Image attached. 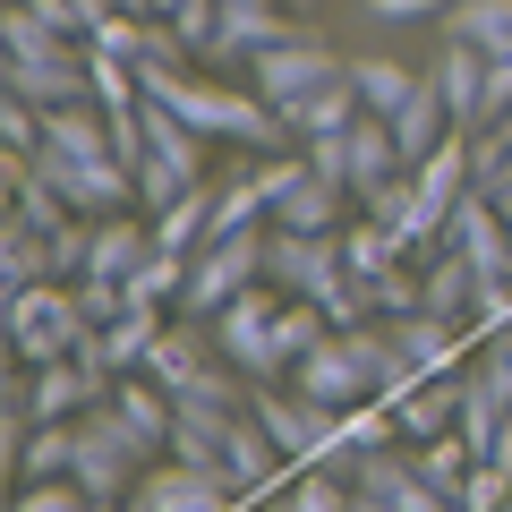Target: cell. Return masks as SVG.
<instances>
[{
	"label": "cell",
	"instance_id": "obj_1",
	"mask_svg": "<svg viewBox=\"0 0 512 512\" xmlns=\"http://www.w3.org/2000/svg\"><path fill=\"white\" fill-rule=\"evenodd\" d=\"M137 77H146V94L171 103L197 137H231V146H248V154L299 146V128L282 120L265 94H239V86H222V77H188V60H171V69H137Z\"/></svg>",
	"mask_w": 512,
	"mask_h": 512
},
{
	"label": "cell",
	"instance_id": "obj_2",
	"mask_svg": "<svg viewBox=\"0 0 512 512\" xmlns=\"http://www.w3.org/2000/svg\"><path fill=\"white\" fill-rule=\"evenodd\" d=\"M265 282L282 299H316L333 325H367L376 316V299L342 265V231H282V222H265Z\"/></svg>",
	"mask_w": 512,
	"mask_h": 512
},
{
	"label": "cell",
	"instance_id": "obj_3",
	"mask_svg": "<svg viewBox=\"0 0 512 512\" xmlns=\"http://www.w3.org/2000/svg\"><path fill=\"white\" fill-rule=\"evenodd\" d=\"M9 359L26 367H52V359H77V342L94 333V316L77 308V282H35V291H9Z\"/></svg>",
	"mask_w": 512,
	"mask_h": 512
},
{
	"label": "cell",
	"instance_id": "obj_4",
	"mask_svg": "<svg viewBox=\"0 0 512 512\" xmlns=\"http://www.w3.org/2000/svg\"><path fill=\"white\" fill-rule=\"evenodd\" d=\"M146 470H154V453L120 427V410H111V402H94L86 419H77V461H69V478L86 487V504H94V512L128 504V487H137Z\"/></svg>",
	"mask_w": 512,
	"mask_h": 512
},
{
	"label": "cell",
	"instance_id": "obj_5",
	"mask_svg": "<svg viewBox=\"0 0 512 512\" xmlns=\"http://www.w3.org/2000/svg\"><path fill=\"white\" fill-rule=\"evenodd\" d=\"M274 308H282V291H274V282H248V291H239L231 308H214V316H205L214 350H222V359H231L248 384L291 376V367H282V350H274Z\"/></svg>",
	"mask_w": 512,
	"mask_h": 512
},
{
	"label": "cell",
	"instance_id": "obj_6",
	"mask_svg": "<svg viewBox=\"0 0 512 512\" xmlns=\"http://www.w3.org/2000/svg\"><path fill=\"white\" fill-rule=\"evenodd\" d=\"M248 282H265V231H231V239H205L197 256H188V282H180V299L171 308L180 316H214V308H231Z\"/></svg>",
	"mask_w": 512,
	"mask_h": 512
},
{
	"label": "cell",
	"instance_id": "obj_7",
	"mask_svg": "<svg viewBox=\"0 0 512 512\" xmlns=\"http://www.w3.org/2000/svg\"><path fill=\"white\" fill-rule=\"evenodd\" d=\"M248 69H256V94H265V103H274L282 120H291V111L308 103L316 86H333V77H342L350 60H333L316 35H282V43H265V52L248 60Z\"/></svg>",
	"mask_w": 512,
	"mask_h": 512
},
{
	"label": "cell",
	"instance_id": "obj_8",
	"mask_svg": "<svg viewBox=\"0 0 512 512\" xmlns=\"http://www.w3.org/2000/svg\"><path fill=\"white\" fill-rule=\"evenodd\" d=\"M410 180H419V222H410V248H436L444 214L470 197V128H453L427 163H410Z\"/></svg>",
	"mask_w": 512,
	"mask_h": 512
},
{
	"label": "cell",
	"instance_id": "obj_9",
	"mask_svg": "<svg viewBox=\"0 0 512 512\" xmlns=\"http://www.w3.org/2000/svg\"><path fill=\"white\" fill-rule=\"evenodd\" d=\"M239 504L231 470H197V461H171V470H146L128 487V512H222Z\"/></svg>",
	"mask_w": 512,
	"mask_h": 512
},
{
	"label": "cell",
	"instance_id": "obj_10",
	"mask_svg": "<svg viewBox=\"0 0 512 512\" xmlns=\"http://www.w3.org/2000/svg\"><path fill=\"white\" fill-rule=\"evenodd\" d=\"M291 384H299V393H308V402H325V410H350V402H367V393H376V376H367L359 342H350L342 325H333L325 342H316L308 359L291 367Z\"/></svg>",
	"mask_w": 512,
	"mask_h": 512
},
{
	"label": "cell",
	"instance_id": "obj_11",
	"mask_svg": "<svg viewBox=\"0 0 512 512\" xmlns=\"http://www.w3.org/2000/svg\"><path fill=\"white\" fill-rule=\"evenodd\" d=\"M299 35L291 26V0H222V18H214V43H205V60L214 69H248L265 43Z\"/></svg>",
	"mask_w": 512,
	"mask_h": 512
},
{
	"label": "cell",
	"instance_id": "obj_12",
	"mask_svg": "<svg viewBox=\"0 0 512 512\" xmlns=\"http://www.w3.org/2000/svg\"><path fill=\"white\" fill-rule=\"evenodd\" d=\"M222 461H231V478H239V504H265V495L282 487V470H291V453H282V444L265 436L256 402L231 419V436H222Z\"/></svg>",
	"mask_w": 512,
	"mask_h": 512
},
{
	"label": "cell",
	"instance_id": "obj_13",
	"mask_svg": "<svg viewBox=\"0 0 512 512\" xmlns=\"http://www.w3.org/2000/svg\"><path fill=\"white\" fill-rule=\"evenodd\" d=\"M171 316L154 308V299H137L128 316H111V325H94L86 342H77V359L86 367H103V376H128V367H146L154 359V333H163Z\"/></svg>",
	"mask_w": 512,
	"mask_h": 512
},
{
	"label": "cell",
	"instance_id": "obj_14",
	"mask_svg": "<svg viewBox=\"0 0 512 512\" xmlns=\"http://www.w3.org/2000/svg\"><path fill=\"white\" fill-rule=\"evenodd\" d=\"M111 410H120V427H128V436H137V444H146L154 461L171 453V419H180V402H171L163 384L146 376V367H128V376L111 384Z\"/></svg>",
	"mask_w": 512,
	"mask_h": 512
},
{
	"label": "cell",
	"instance_id": "obj_15",
	"mask_svg": "<svg viewBox=\"0 0 512 512\" xmlns=\"http://www.w3.org/2000/svg\"><path fill=\"white\" fill-rule=\"evenodd\" d=\"M427 77H436L453 128H487V52H478V43H453V35H444V60H436Z\"/></svg>",
	"mask_w": 512,
	"mask_h": 512
},
{
	"label": "cell",
	"instance_id": "obj_16",
	"mask_svg": "<svg viewBox=\"0 0 512 512\" xmlns=\"http://www.w3.org/2000/svg\"><path fill=\"white\" fill-rule=\"evenodd\" d=\"M342 265H350V282H359L367 299L384 291V282L410 265V248H402V231H384L376 214H359V222H342Z\"/></svg>",
	"mask_w": 512,
	"mask_h": 512
},
{
	"label": "cell",
	"instance_id": "obj_17",
	"mask_svg": "<svg viewBox=\"0 0 512 512\" xmlns=\"http://www.w3.org/2000/svg\"><path fill=\"white\" fill-rule=\"evenodd\" d=\"M393 419H402V444H427V436H444V427H461V367L419 376L402 402H393Z\"/></svg>",
	"mask_w": 512,
	"mask_h": 512
},
{
	"label": "cell",
	"instance_id": "obj_18",
	"mask_svg": "<svg viewBox=\"0 0 512 512\" xmlns=\"http://www.w3.org/2000/svg\"><path fill=\"white\" fill-rule=\"evenodd\" d=\"M419 299H427L436 316H461V325H470V316H478V274H470V256L436 239V248H427V265H419Z\"/></svg>",
	"mask_w": 512,
	"mask_h": 512
},
{
	"label": "cell",
	"instance_id": "obj_19",
	"mask_svg": "<svg viewBox=\"0 0 512 512\" xmlns=\"http://www.w3.org/2000/svg\"><path fill=\"white\" fill-rule=\"evenodd\" d=\"M393 325V342L410 350V359L436 376V367H461V316H436V308H410V316H384Z\"/></svg>",
	"mask_w": 512,
	"mask_h": 512
},
{
	"label": "cell",
	"instance_id": "obj_20",
	"mask_svg": "<svg viewBox=\"0 0 512 512\" xmlns=\"http://www.w3.org/2000/svg\"><path fill=\"white\" fill-rule=\"evenodd\" d=\"M393 137H402V163H427V154L453 137V111H444L436 77H419V94H410L402 111H393Z\"/></svg>",
	"mask_w": 512,
	"mask_h": 512
},
{
	"label": "cell",
	"instance_id": "obj_21",
	"mask_svg": "<svg viewBox=\"0 0 512 512\" xmlns=\"http://www.w3.org/2000/svg\"><path fill=\"white\" fill-rule=\"evenodd\" d=\"M504 419H512V402L495 393V376H487V367H461V436H470V453H478V461L495 453Z\"/></svg>",
	"mask_w": 512,
	"mask_h": 512
},
{
	"label": "cell",
	"instance_id": "obj_22",
	"mask_svg": "<svg viewBox=\"0 0 512 512\" xmlns=\"http://www.w3.org/2000/svg\"><path fill=\"white\" fill-rule=\"evenodd\" d=\"M342 197H350V188H333V180H316V171H299V180L282 188L274 222H282V231H342Z\"/></svg>",
	"mask_w": 512,
	"mask_h": 512
},
{
	"label": "cell",
	"instance_id": "obj_23",
	"mask_svg": "<svg viewBox=\"0 0 512 512\" xmlns=\"http://www.w3.org/2000/svg\"><path fill=\"white\" fill-rule=\"evenodd\" d=\"M35 282H52V239H43L35 222L9 214V231H0V299H9V291H35Z\"/></svg>",
	"mask_w": 512,
	"mask_h": 512
},
{
	"label": "cell",
	"instance_id": "obj_24",
	"mask_svg": "<svg viewBox=\"0 0 512 512\" xmlns=\"http://www.w3.org/2000/svg\"><path fill=\"white\" fill-rule=\"evenodd\" d=\"M69 461H77V419H35L9 478H69Z\"/></svg>",
	"mask_w": 512,
	"mask_h": 512
},
{
	"label": "cell",
	"instance_id": "obj_25",
	"mask_svg": "<svg viewBox=\"0 0 512 512\" xmlns=\"http://www.w3.org/2000/svg\"><path fill=\"white\" fill-rule=\"evenodd\" d=\"M444 35H453V43H478V52H512V0H453V9H444Z\"/></svg>",
	"mask_w": 512,
	"mask_h": 512
},
{
	"label": "cell",
	"instance_id": "obj_26",
	"mask_svg": "<svg viewBox=\"0 0 512 512\" xmlns=\"http://www.w3.org/2000/svg\"><path fill=\"white\" fill-rule=\"evenodd\" d=\"M359 111H367V103H359V77L342 69V77H333V86H316L308 103L291 111V128H299V137H342V128L359 120Z\"/></svg>",
	"mask_w": 512,
	"mask_h": 512
},
{
	"label": "cell",
	"instance_id": "obj_27",
	"mask_svg": "<svg viewBox=\"0 0 512 512\" xmlns=\"http://www.w3.org/2000/svg\"><path fill=\"white\" fill-rule=\"evenodd\" d=\"M350 77H359V103L393 120V111L419 94V77H427V69H410V60H350Z\"/></svg>",
	"mask_w": 512,
	"mask_h": 512
},
{
	"label": "cell",
	"instance_id": "obj_28",
	"mask_svg": "<svg viewBox=\"0 0 512 512\" xmlns=\"http://www.w3.org/2000/svg\"><path fill=\"white\" fill-rule=\"evenodd\" d=\"M205 214H214V188H188V197H171L163 214H154V239H163V248H180V256H197L205 248Z\"/></svg>",
	"mask_w": 512,
	"mask_h": 512
},
{
	"label": "cell",
	"instance_id": "obj_29",
	"mask_svg": "<svg viewBox=\"0 0 512 512\" xmlns=\"http://www.w3.org/2000/svg\"><path fill=\"white\" fill-rule=\"evenodd\" d=\"M94 222H103V214H69V222L52 231V274H60V282L86 274V256H94Z\"/></svg>",
	"mask_w": 512,
	"mask_h": 512
},
{
	"label": "cell",
	"instance_id": "obj_30",
	"mask_svg": "<svg viewBox=\"0 0 512 512\" xmlns=\"http://www.w3.org/2000/svg\"><path fill=\"white\" fill-rule=\"evenodd\" d=\"M0 146H9V154H35L43 146V111L26 103V94H0Z\"/></svg>",
	"mask_w": 512,
	"mask_h": 512
},
{
	"label": "cell",
	"instance_id": "obj_31",
	"mask_svg": "<svg viewBox=\"0 0 512 512\" xmlns=\"http://www.w3.org/2000/svg\"><path fill=\"white\" fill-rule=\"evenodd\" d=\"M504 504H512V470L504 461H478L470 487H461V512H504Z\"/></svg>",
	"mask_w": 512,
	"mask_h": 512
},
{
	"label": "cell",
	"instance_id": "obj_32",
	"mask_svg": "<svg viewBox=\"0 0 512 512\" xmlns=\"http://www.w3.org/2000/svg\"><path fill=\"white\" fill-rule=\"evenodd\" d=\"M299 146H308V171H316V180L350 188V128H342V137H299Z\"/></svg>",
	"mask_w": 512,
	"mask_h": 512
},
{
	"label": "cell",
	"instance_id": "obj_33",
	"mask_svg": "<svg viewBox=\"0 0 512 512\" xmlns=\"http://www.w3.org/2000/svg\"><path fill=\"white\" fill-rule=\"evenodd\" d=\"M367 18H384V26H427V18H444L453 0H359Z\"/></svg>",
	"mask_w": 512,
	"mask_h": 512
},
{
	"label": "cell",
	"instance_id": "obj_34",
	"mask_svg": "<svg viewBox=\"0 0 512 512\" xmlns=\"http://www.w3.org/2000/svg\"><path fill=\"white\" fill-rule=\"evenodd\" d=\"M478 367L495 376V393L512 402V325H495V333H478Z\"/></svg>",
	"mask_w": 512,
	"mask_h": 512
},
{
	"label": "cell",
	"instance_id": "obj_35",
	"mask_svg": "<svg viewBox=\"0 0 512 512\" xmlns=\"http://www.w3.org/2000/svg\"><path fill=\"white\" fill-rule=\"evenodd\" d=\"M291 9H316V0H291Z\"/></svg>",
	"mask_w": 512,
	"mask_h": 512
}]
</instances>
